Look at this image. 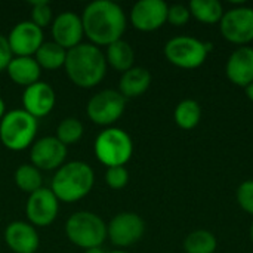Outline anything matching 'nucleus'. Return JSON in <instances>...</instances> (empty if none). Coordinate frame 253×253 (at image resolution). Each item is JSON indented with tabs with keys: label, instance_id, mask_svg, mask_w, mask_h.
<instances>
[{
	"label": "nucleus",
	"instance_id": "1",
	"mask_svg": "<svg viewBox=\"0 0 253 253\" xmlns=\"http://www.w3.org/2000/svg\"><path fill=\"white\" fill-rule=\"evenodd\" d=\"M80 18L84 37L98 47H107L122 40L127 27L123 7L113 0H95L89 3Z\"/></svg>",
	"mask_w": 253,
	"mask_h": 253
},
{
	"label": "nucleus",
	"instance_id": "2",
	"mask_svg": "<svg viewBox=\"0 0 253 253\" xmlns=\"http://www.w3.org/2000/svg\"><path fill=\"white\" fill-rule=\"evenodd\" d=\"M107 59L101 47L92 43H80L67 50L64 70L73 84L82 89L98 86L107 76Z\"/></svg>",
	"mask_w": 253,
	"mask_h": 253
},
{
	"label": "nucleus",
	"instance_id": "3",
	"mask_svg": "<svg viewBox=\"0 0 253 253\" xmlns=\"http://www.w3.org/2000/svg\"><path fill=\"white\" fill-rule=\"evenodd\" d=\"M95 185V172L92 166L82 160L64 163L50 182V190L59 203H77L83 200Z\"/></svg>",
	"mask_w": 253,
	"mask_h": 253
},
{
	"label": "nucleus",
	"instance_id": "4",
	"mask_svg": "<svg viewBox=\"0 0 253 253\" xmlns=\"http://www.w3.org/2000/svg\"><path fill=\"white\" fill-rule=\"evenodd\" d=\"M39 120L22 108L6 111L0 120V142L10 151H24L36 142Z\"/></svg>",
	"mask_w": 253,
	"mask_h": 253
},
{
	"label": "nucleus",
	"instance_id": "5",
	"mask_svg": "<svg viewBox=\"0 0 253 253\" xmlns=\"http://www.w3.org/2000/svg\"><path fill=\"white\" fill-rule=\"evenodd\" d=\"M67 239L80 249L102 248L107 240V224L104 219L89 211L73 213L65 222Z\"/></svg>",
	"mask_w": 253,
	"mask_h": 253
},
{
	"label": "nucleus",
	"instance_id": "6",
	"mask_svg": "<svg viewBox=\"0 0 253 253\" xmlns=\"http://www.w3.org/2000/svg\"><path fill=\"white\" fill-rule=\"evenodd\" d=\"M93 151L98 162L108 168L125 166L133 154V141L130 135L120 127H105L98 133Z\"/></svg>",
	"mask_w": 253,
	"mask_h": 253
},
{
	"label": "nucleus",
	"instance_id": "7",
	"mask_svg": "<svg viewBox=\"0 0 253 253\" xmlns=\"http://www.w3.org/2000/svg\"><path fill=\"white\" fill-rule=\"evenodd\" d=\"M209 52L211 44L190 36L173 37L165 44L166 59L172 65L184 70H194L202 67Z\"/></svg>",
	"mask_w": 253,
	"mask_h": 253
},
{
	"label": "nucleus",
	"instance_id": "8",
	"mask_svg": "<svg viewBox=\"0 0 253 253\" xmlns=\"http://www.w3.org/2000/svg\"><path fill=\"white\" fill-rule=\"evenodd\" d=\"M126 98L116 89H102L96 92L86 105L87 119L104 127H111L125 113Z\"/></svg>",
	"mask_w": 253,
	"mask_h": 253
},
{
	"label": "nucleus",
	"instance_id": "9",
	"mask_svg": "<svg viewBox=\"0 0 253 253\" xmlns=\"http://www.w3.org/2000/svg\"><path fill=\"white\" fill-rule=\"evenodd\" d=\"M145 233L144 219L133 212L117 213L107 224V239L117 248H129L138 243Z\"/></svg>",
	"mask_w": 253,
	"mask_h": 253
},
{
	"label": "nucleus",
	"instance_id": "10",
	"mask_svg": "<svg viewBox=\"0 0 253 253\" xmlns=\"http://www.w3.org/2000/svg\"><path fill=\"white\" fill-rule=\"evenodd\" d=\"M59 212V200L50 188H40L30 194L25 203L28 222L36 228H44L55 222Z\"/></svg>",
	"mask_w": 253,
	"mask_h": 253
},
{
	"label": "nucleus",
	"instance_id": "11",
	"mask_svg": "<svg viewBox=\"0 0 253 253\" xmlns=\"http://www.w3.org/2000/svg\"><path fill=\"white\" fill-rule=\"evenodd\" d=\"M225 40L234 44H248L253 40V9L248 6L234 7L224 12L219 22Z\"/></svg>",
	"mask_w": 253,
	"mask_h": 253
},
{
	"label": "nucleus",
	"instance_id": "12",
	"mask_svg": "<svg viewBox=\"0 0 253 253\" xmlns=\"http://www.w3.org/2000/svg\"><path fill=\"white\" fill-rule=\"evenodd\" d=\"M67 159V147L56 136H43L30 147V163L40 172L58 170Z\"/></svg>",
	"mask_w": 253,
	"mask_h": 253
},
{
	"label": "nucleus",
	"instance_id": "13",
	"mask_svg": "<svg viewBox=\"0 0 253 253\" xmlns=\"http://www.w3.org/2000/svg\"><path fill=\"white\" fill-rule=\"evenodd\" d=\"M6 39L13 56H34L44 43L43 30L30 19L15 24Z\"/></svg>",
	"mask_w": 253,
	"mask_h": 253
},
{
	"label": "nucleus",
	"instance_id": "14",
	"mask_svg": "<svg viewBox=\"0 0 253 253\" xmlns=\"http://www.w3.org/2000/svg\"><path fill=\"white\" fill-rule=\"evenodd\" d=\"M168 10L163 0H139L130 10V24L144 33L156 31L168 22Z\"/></svg>",
	"mask_w": 253,
	"mask_h": 253
},
{
	"label": "nucleus",
	"instance_id": "15",
	"mask_svg": "<svg viewBox=\"0 0 253 253\" xmlns=\"http://www.w3.org/2000/svg\"><path fill=\"white\" fill-rule=\"evenodd\" d=\"M52 33V42L64 47L65 50H70L80 43H83L84 31L80 15L76 12H61L56 15L50 25Z\"/></svg>",
	"mask_w": 253,
	"mask_h": 253
},
{
	"label": "nucleus",
	"instance_id": "16",
	"mask_svg": "<svg viewBox=\"0 0 253 253\" xmlns=\"http://www.w3.org/2000/svg\"><path fill=\"white\" fill-rule=\"evenodd\" d=\"M22 110L34 119H43L52 113L56 104V93L46 82H37L22 92Z\"/></svg>",
	"mask_w": 253,
	"mask_h": 253
},
{
	"label": "nucleus",
	"instance_id": "17",
	"mask_svg": "<svg viewBox=\"0 0 253 253\" xmlns=\"http://www.w3.org/2000/svg\"><path fill=\"white\" fill-rule=\"evenodd\" d=\"M4 243L13 253H36L40 237L28 221H13L4 230Z\"/></svg>",
	"mask_w": 253,
	"mask_h": 253
},
{
	"label": "nucleus",
	"instance_id": "18",
	"mask_svg": "<svg viewBox=\"0 0 253 253\" xmlns=\"http://www.w3.org/2000/svg\"><path fill=\"white\" fill-rule=\"evenodd\" d=\"M225 74L236 86L248 87L253 82V47L242 46L236 49L227 61Z\"/></svg>",
	"mask_w": 253,
	"mask_h": 253
},
{
	"label": "nucleus",
	"instance_id": "19",
	"mask_svg": "<svg viewBox=\"0 0 253 253\" xmlns=\"http://www.w3.org/2000/svg\"><path fill=\"white\" fill-rule=\"evenodd\" d=\"M9 79L24 89L40 82L42 68L34 56H13L6 68Z\"/></svg>",
	"mask_w": 253,
	"mask_h": 253
},
{
	"label": "nucleus",
	"instance_id": "20",
	"mask_svg": "<svg viewBox=\"0 0 253 253\" xmlns=\"http://www.w3.org/2000/svg\"><path fill=\"white\" fill-rule=\"evenodd\" d=\"M151 84V73L144 67H132L122 74L119 82V92L126 98H138L144 95Z\"/></svg>",
	"mask_w": 253,
	"mask_h": 253
},
{
	"label": "nucleus",
	"instance_id": "21",
	"mask_svg": "<svg viewBox=\"0 0 253 253\" xmlns=\"http://www.w3.org/2000/svg\"><path fill=\"white\" fill-rule=\"evenodd\" d=\"M104 53H105L107 65L122 74L126 73L127 70H130L132 67H135L133 65L135 64V52H133L132 46L123 39L107 46Z\"/></svg>",
	"mask_w": 253,
	"mask_h": 253
},
{
	"label": "nucleus",
	"instance_id": "22",
	"mask_svg": "<svg viewBox=\"0 0 253 253\" xmlns=\"http://www.w3.org/2000/svg\"><path fill=\"white\" fill-rule=\"evenodd\" d=\"M65 58L67 50L55 42H44L34 55V59L37 61L40 68L47 71H56L59 68H64Z\"/></svg>",
	"mask_w": 253,
	"mask_h": 253
},
{
	"label": "nucleus",
	"instance_id": "23",
	"mask_svg": "<svg viewBox=\"0 0 253 253\" xmlns=\"http://www.w3.org/2000/svg\"><path fill=\"white\" fill-rule=\"evenodd\" d=\"M191 16L203 24H218L224 16L222 4L218 0H193L188 6Z\"/></svg>",
	"mask_w": 253,
	"mask_h": 253
},
{
	"label": "nucleus",
	"instance_id": "24",
	"mask_svg": "<svg viewBox=\"0 0 253 253\" xmlns=\"http://www.w3.org/2000/svg\"><path fill=\"white\" fill-rule=\"evenodd\" d=\"M13 179H15V185L22 193H27L28 196L43 188L42 172L37 168H34L31 163H24L18 166V169L15 170Z\"/></svg>",
	"mask_w": 253,
	"mask_h": 253
},
{
	"label": "nucleus",
	"instance_id": "25",
	"mask_svg": "<svg viewBox=\"0 0 253 253\" xmlns=\"http://www.w3.org/2000/svg\"><path fill=\"white\" fill-rule=\"evenodd\" d=\"M175 123L184 129V130H191L194 129L202 119V108L197 101L194 99H184L181 101L173 113Z\"/></svg>",
	"mask_w": 253,
	"mask_h": 253
},
{
	"label": "nucleus",
	"instance_id": "26",
	"mask_svg": "<svg viewBox=\"0 0 253 253\" xmlns=\"http://www.w3.org/2000/svg\"><path fill=\"white\" fill-rule=\"evenodd\" d=\"M216 248V237L206 230L193 231L184 240V251L187 253H215Z\"/></svg>",
	"mask_w": 253,
	"mask_h": 253
},
{
	"label": "nucleus",
	"instance_id": "27",
	"mask_svg": "<svg viewBox=\"0 0 253 253\" xmlns=\"http://www.w3.org/2000/svg\"><path fill=\"white\" fill-rule=\"evenodd\" d=\"M84 135V126L83 123L76 117H65L59 122L56 126L55 136L59 142H62L65 147L77 144Z\"/></svg>",
	"mask_w": 253,
	"mask_h": 253
},
{
	"label": "nucleus",
	"instance_id": "28",
	"mask_svg": "<svg viewBox=\"0 0 253 253\" xmlns=\"http://www.w3.org/2000/svg\"><path fill=\"white\" fill-rule=\"evenodd\" d=\"M30 21L33 24H36L42 30L52 25L53 12H52L50 4L47 1H44V0L33 1L31 3V10H30Z\"/></svg>",
	"mask_w": 253,
	"mask_h": 253
},
{
	"label": "nucleus",
	"instance_id": "29",
	"mask_svg": "<svg viewBox=\"0 0 253 253\" xmlns=\"http://www.w3.org/2000/svg\"><path fill=\"white\" fill-rule=\"evenodd\" d=\"M129 182V172L125 166L108 168L105 170V184L111 190H122Z\"/></svg>",
	"mask_w": 253,
	"mask_h": 253
},
{
	"label": "nucleus",
	"instance_id": "30",
	"mask_svg": "<svg viewBox=\"0 0 253 253\" xmlns=\"http://www.w3.org/2000/svg\"><path fill=\"white\" fill-rule=\"evenodd\" d=\"M237 203L245 212L253 215V179L240 184L237 188Z\"/></svg>",
	"mask_w": 253,
	"mask_h": 253
},
{
	"label": "nucleus",
	"instance_id": "31",
	"mask_svg": "<svg viewBox=\"0 0 253 253\" xmlns=\"http://www.w3.org/2000/svg\"><path fill=\"white\" fill-rule=\"evenodd\" d=\"M191 18V12L188 6L184 4H172L169 6L168 10V22H170L175 27H182L185 25Z\"/></svg>",
	"mask_w": 253,
	"mask_h": 253
},
{
	"label": "nucleus",
	"instance_id": "32",
	"mask_svg": "<svg viewBox=\"0 0 253 253\" xmlns=\"http://www.w3.org/2000/svg\"><path fill=\"white\" fill-rule=\"evenodd\" d=\"M12 58H13V55L10 52L7 39H6V36L0 34V73L6 71V68H7Z\"/></svg>",
	"mask_w": 253,
	"mask_h": 253
},
{
	"label": "nucleus",
	"instance_id": "33",
	"mask_svg": "<svg viewBox=\"0 0 253 253\" xmlns=\"http://www.w3.org/2000/svg\"><path fill=\"white\" fill-rule=\"evenodd\" d=\"M6 114V104L3 101V98L0 96V120L3 119V116Z\"/></svg>",
	"mask_w": 253,
	"mask_h": 253
},
{
	"label": "nucleus",
	"instance_id": "34",
	"mask_svg": "<svg viewBox=\"0 0 253 253\" xmlns=\"http://www.w3.org/2000/svg\"><path fill=\"white\" fill-rule=\"evenodd\" d=\"M246 95H248V98L253 102V82L246 87Z\"/></svg>",
	"mask_w": 253,
	"mask_h": 253
},
{
	"label": "nucleus",
	"instance_id": "35",
	"mask_svg": "<svg viewBox=\"0 0 253 253\" xmlns=\"http://www.w3.org/2000/svg\"><path fill=\"white\" fill-rule=\"evenodd\" d=\"M84 253H105L102 248H92V249H87L84 251Z\"/></svg>",
	"mask_w": 253,
	"mask_h": 253
},
{
	"label": "nucleus",
	"instance_id": "36",
	"mask_svg": "<svg viewBox=\"0 0 253 253\" xmlns=\"http://www.w3.org/2000/svg\"><path fill=\"white\" fill-rule=\"evenodd\" d=\"M251 239H252V243H253V222H252V227H251Z\"/></svg>",
	"mask_w": 253,
	"mask_h": 253
},
{
	"label": "nucleus",
	"instance_id": "37",
	"mask_svg": "<svg viewBox=\"0 0 253 253\" xmlns=\"http://www.w3.org/2000/svg\"><path fill=\"white\" fill-rule=\"evenodd\" d=\"M110 253H127V252H125V251H113V252H110Z\"/></svg>",
	"mask_w": 253,
	"mask_h": 253
}]
</instances>
